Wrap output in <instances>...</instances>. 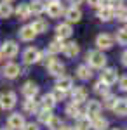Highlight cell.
<instances>
[{
	"label": "cell",
	"instance_id": "cell-47",
	"mask_svg": "<svg viewBox=\"0 0 127 130\" xmlns=\"http://www.w3.org/2000/svg\"><path fill=\"white\" fill-rule=\"evenodd\" d=\"M4 2H12V0H4Z\"/></svg>",
	"mask_w": 127,
	"mask_h": 130
},
{
	"label": "cell",
	"instance_id": "cell-25",
	"mask_svg": "<svg viewBox=\"0 0 127 130\" xmlns=\"http://www.w3.org/2000/svg\"><path fill=\"white\" fill-rule=\"evenodd\" d=\"M77 76L80 80H89L92 76V71H91V68H89L87 64H82V66L77 68Z\"/></svg>",
	"mask_w": 127,
	"mask_h": 130
},
{
	"label": "cell",
	"instance_id": "cell-30",
	"mask_svg": "<svg viewBox=\"0 0 127 130\" xmlns=\"http://www.w3.org/2000/svg\"><path fill=\"white\" fill-rule=\"evenodd\" d=\"M94 92L105 97L106 94H110V85H108V83H105V82L101 80V82H98V83L94 85Z\"/></svg>",
	"mask_w": 127,
	"mask_h": 130
},
{
	"label": "cell",
	"instance_id": "cell-33",
	"mask_svg": "<svg viewBox=\"0 0 127 130\" xmlns=\"http://www.w3.org/2000/svg\"><path fill=\"white\" fill-rule=\"evenodd\" d=\"M66 115H68V116H71V118L80 116V108H78V104H75V102L68 104V106H66Z\"/></svg>",
	"mask_w": 127,
	"mask_h": 130
},
{
	"label": "cell",
	"instance_id": "cell-11",
	"mask_svg": "<svg viewBox=\"0 0 127 130\" xmlns=\"http://www.w3.org/2000/svg\"><path fill=\"white\" fill-rule=\"evenodd\" d=\"M71 33H73V30H71V23H61V24L56 26V35H58V38H61V40L70 38Z\"/></svg>",
	"mask_w": 127,
	"mask_h": 130
},
{
	"label": "cell",
	"instance_id": "cell-34",
	"mask_svg": "<svg viewBox=\"0 0 127 130\" xmlns=\"http://www.w3.org/2000/svg\"><path fill=\"white\" fill-rule=\"evenodd\" d=\"M115 18H117L118 21H127V5H120V7H117L115 9Z\"/></svg>",
	"mask_w": 127,
	"mask_h": 130
},
{
	"label": "cell",
	"instance_id": "cell-4",
	"mask_svg": "<svg viewBox=\"0 0 127 130\" xmlns=\"http://www.w3.org/2000/svg\"><path fill=\"white\" fill-rule=\"evenodd\" d=\"M18 45H16V42H4V43H2V49H0V52H2V56H4V57H16V56H18Z\"/></svg>",
	"mask_w": 127,
	"mask_h": 130
},
{
	"label": "cell",
	"instance_id": "cell-43",
	"mask_svg": "<svg viewBox=\"0 0 127 130\" xmlns=\"http://www.w3.org/2000/svg\"><path fill=\"white\" fill-rule=\"evenodd\" d=\"M122 64H124V66L127 68V50L124 52V54H122Z\"/></svg>",
	"mask_w": 127,
	"mask_h": 130
},
{
	"label": "cell",
	"instance_id": "cell-13",
	"mask_svg": "<svg viewBox=\"0 0 127 130\" xmlns=\"http://www.w3.org/2000/svg\"><path fill=\"white\" fill-rule=\"evenodd\" d=\"M98 18L101 21H110L115 18V9L110 7V5H99L98 9Z\"/></svg>",
	"mask_w": 127,
	"mask_h": 130
},
{
	"label": "cell",
	"instance_id": "cell-18",
	"mask_svg": "<svg viewBox=\"0 0 127 130\" xmlns=\"http://www.w3.org/2000/svg\"><path fill=\"white\" fill-rule=\"evenodd\" d=\"M7 78H16V76H19V73H21V70H19V66L18 64H14V62H9V64H5V68H4V71H2Z\"/></svg>",
	"mask_w": 127,
	"mask_h": 130
},
{
	"label": "cell",
	"instance_id": "cell-14",
	"mask_svg": "<svg viewBox=\"0 0 127 130\" xmlns=\"http://www.w3.org/2000/svg\"><path fill=\"white\" fill-rule=\"evenodd\" d=\"M96 45L101 50H108L113 47V38L110 35H106V33H103V35H99L98 38H96Z\"/></svg>",
	"mask_w": 127,
	"mask_h": 130
},
{
	"label": "cell",
	"instance_id": "cell-21",
	"mask_svg": "<svg viewBox=\"0 0 127 130\" xmlns=\"http://www.w3.org/2000/svg\"><path fill=\"white\" fill-rule=\"evenodd\" d=\"M37 37V33H35V30L31 28V24L30 26H23L19 30V38L21 40H24V42H30V40H33Z\"/></svg>",
	"mask_w": 127,
	"mask_h": 130
},
{
	"label": "cell",
	"instance_id": "cell-22",
	"mask_svg": "<svg viewBox=\"0 0 127 130\" xmlns=\"http://www.w3.org/2000/svg\"><path fill=\"white\" fill-rule=\"evenodd\" d=\"M45 9H47V2H44V0H33V2H30V10L33 14H42V12H45Z\"/></svg>",
	"mask_w": 127,
	"mask_h": 130
},
{
	"label": "cell",
	"instance_id": "cell-41",
	"mask_svg": "<svg viewBox=\"0 0 127 130\" xmlns=\"http://www.w3.org/2000/svg\"><path fill=\"white\" fill-rule=\"evenodd\" d=\"M118 85H120V89H122V90H125V92H127V76H122V78L118 80Z\"/></svg>",
	"mask_w": 127,
	"mask_h": 130
},
{
	"label": "cell",
	"instance_id": "cell-45",
	"mask_svg": "<svg viewBox=\"0 0 127 130\" xmlns=\"http://www.w3.org/2000/svg\"><path fill=\"white\" fill-rule=\"evenodd\" d=\"M63 130H78L77 127H66V128H63Z\"/></svg>",
	"mask_w": 127,
	"mask_h": 130
},
{
	"label": "cell",
	"instance_id": "cell-16",
	"mask_svg": "<svg viewBox=\"0 0 127 130\" xmlns=\"http://www.w3.org/2000/svg\"><path fill=\"white\" fill-rule=\"evenodd\" d=\"M78 52H80V47H78L77 42H68V43L63 45V54L66 57H75Z\"/></svg>",
	"mask_w": 127,
	"mask_h": 130
},
{
	"label": "cell",
	"instance_id": "cell-9",
	"mask_svg": "<svg viewBox=\"0 0 127 130\" xmlns=\"http://www.w3.org/2000/svg\"><path fill=\"white\" fill-rule=\"evenodd\" d=\"M71 101L75 104H82L87 101V90L84 87H73L71 89Z\"/></svg>",
	"mask_w": 127,
	"mask_h": 130
},
{
	"label": "cell",
	"instance_id": "cell-6",
	"mask_svg": "<svg viewBox=\"0 0 127 130\" xmlns=\"http://www.w3.org/2000/svg\"><path fill=\"white\" fill-rule=\"evenodd\" d=\"M40 50L35 49V47H28V49L24 50V54H23V59L26 64H33V62H39L40 61Z\"/></svg>",
	"mask_w": 127,
	"mask_h": 130
},
{
	"label": "cell",
	"instance_id": "cell-35",
	"mask_svg": "<svg viewBox=\"0 0 127 130\" xmlns=\"http://www.w3.org/2000/svg\"><path fill=\"white\" fill-rule=\"evenodd\" d=\"M50 118H52L50 109H45V108H44L42 111H39V120H40V123H45V125H47V121H49Z\"/></svg>",
	"mask_w": 127,
	"mask_h": 130
},
{
	"label": "cell",
	"instance_id": "cell-44",
	"mask_svg": "<svg viewBox=\"0 0 127 130\" xmlns=\"http://www.w3.org/2000/svg\"><path fill=\"white\" fill-rule=\"evenodd\" d=\"M84 0H70V4H73V5H80Z\"/></svg>",
	"mask_w": 127,
	"mask_h": 130
},
{
	"label": "cell",
	"instance_id": "cell-36",
	"mask_svg": "<svg viewBox=\"0 0 127 130\" xmlns=\"http://www.w3.org/2000/svg\"><path fill=\"white\" fill-rule=\"evenodd\" d=\"M115 38H117L118 43L125 45V43H127V26H125V28H120V30L117 31V37H115Z\"/></svg>",
	"mask_w": 127,
	"mask_h": 130
},
{
	"label": "cell",
	"instance_id": "cell-38",
	"mask_svg": "<svg viewBox=\"0 0 127 130\" xmlns=\"http://www.w3.org/2000/svg\"><path fill=\"white\" fill-rule=\"evenodd\" d=\"M50 94L54 95L56 102H58V101H65V99H66V92H65V90H61V89H58V87H56L54 92H50Z\"/></svg>",
	"mask_w": 127,
	"mask_h": 130
},
{
	"label": "cell",
	"instance_id": "cell-8",
	"mask_svg": "<svg viewBox=\"0 0 127 130\" xmlns=\"http://www.w3.org/2000/svg\"><path fill=\"white\" fill-rule=\"evenodd\" d=\"M47 14H49L50 18H59L65 10H63V5H61V2H58V0H50V2H47Z\"/></svg>",
	"mask_w": 127,
	"mask_h": 130
},
{
	"label": "cell",
	"instance_id": "cell-42",
	"mask_svg": "<svg viewBox=\"0 0 127 130\" xmlns=\"http://www.w3.org/2000/svg\"><path fill=\"white\" fill-rule=\"evenodd\" d=\"M87 4L91 7H99V5H103V0H87Z\"/></svg>",
	"mask_w": 127,
	"mask_h": 130
},
{
	"label": "cell",
	"instance_id": "cell-1",
	"mask_svg": "<svg viewBox=\"0 0 127 130\" xmlns=\"http://www.w3.org/2000/svg\"><path fill=\"white\" fill-rule=\"evenodd\" d=\"M87 61H89V64H91L92 68H98V70H101V68L106 66V56H105L101 50H91L87 54Z\"/></svg>",
	"mask_w": 127,
	"mask_h": 130
},
{
	"label": "cell",
	"instance_id": "cell-12",
	"mask_svg": "<svg viewBox=\"0 0 127 130\" xmlns=\"http://www.w3.org/2000/svg\"><path fill=\"white\" fill-rule=\"evenodd\" d=\"M101 102L99 101H87V106H85V115L89 118H94L101 113Z\"/></svg>",
	"mask_w": 127,
	"mask_h": 130
},
{
	"label": "cell",
	"instance_id": "cell-5",
	"mask_svg": "<svg viewBox=\"0 0 127 130\" xmlns=\"http://www.w3.org/2000/svg\"><path fill=\"white\" fill-rule=\"evenodd\" d=\"M101 80L108 83V85H113L117 83L118 80V71L115 68H103V73H101Z\"/></svg>",
	"mask_w": 127,
	"mask_h": 130
},
{
	"label": "cell",
	"instance_id": "cell-28",
	"mask_svg": "<svg viewBox=\"0 0 127 130\" xmlns=\"http://www.w3.org/2000/svg\"><path fill=\"white\" fill-rule=\"evenodd\" d=\"M12 12H14V9H12V5H10L9 2H2L0 4V18L7 19V18L12 16Z\"/></svg>",
	"mask_w": 127,
	"mask_h": 130
},
{
	"label": "cell",
	"instance_id": "cell-10",
	"mask_svg": "<svg viewBox=\"0 0 127 130\" xmlns=\"http://www.w3.org/2000/svg\"><path fill=\"white\" fill-rule=\"evenodd\" d=\"M65 18L68 23H78L82 19V10L78 9V5H73V7L65 10Z\"/></svg>",
	"mask_w": 127,
	"mask_h": 130
},
{
	"label": "cell",
	"instance_id": "cell-26",
	"mask_svg": "<svg viewBox=\"0 0 127 130\" xmlns=\"http://www.w3.org/2000/svg\"><path fill=\"white\" fill-rule=\"evenodd\" d=\"M92 128L94 130H106L108 128V120L106 118H101V116H94L92 118Z\"/></svg>",
	"mask_w": 127,
	"mask_h": 130
},
{
	"label": "cell",
	"instance_id": "cell-20",
	"mask_svg": "<svg viewBox=\"0 0 127 130\" xmlns=\"http://www.w3.org/2000/svg\"><path fill=\"white\" fill-rule=\"evenodd\" d=\"M111 111L115 115H118V116H125L127 115V99H117V102L111 108Z\"/></svg>",
	"mask_w": 127,
	"mask_h": 130
},
{
	"label": "cell",
	"instance_id": "cell-48",
	"mask_svg": "<svg viewBox=\"0 0 127 130\" xmlns=\"http://www.w3.org/2000/svg\"><path fill=\"white\" fill-rule=\"evenodd\" d=\"M0 130H7V128H0Z\"/></svg>",
	"mask_w": 127,
	"mask_h": 130
},
{
	"label": "cell",
	"instance_id": "cell-23",
	"mask_svg": "<svg viewBox=\"0 0 127 130\" xmlns=\"http://www.w3.org/2000/svg\"><path fill=\"white\" fill-rule=\"evenodd\" d=\"M78 130H89L92 128V120L89 116H77V125H75Z\"/></svg>",
	"mask_w": 127,
	"mask_h": 130
},
{
	"label": "cell",
	"instance_id": "cell-15",
	"mask_svg": "<svg viewBox=\"0 0 127 130\" xmlns=\"http://www.w3.org/2000/svg\"><path fill=\"white\" fill-rule=\"evenodd\" d=\"M56 87H58V89H61V90H65V92H70V90L73 89V80H71L70 76H65V75H61V76H58Z\"/></svg>",
	"mask_w": 127,
	"mask_h": 130
},
{
	"label": "cell",
	"instance_id": "cell-24",
	"mask_svg": "<svg viewBox=\"0 0 127 130\" xmlns=\"http://www.w3.org/2000/svg\"><path fill=\"white\" fill-rule=\"evenodd\" d=\"M30 14H31V10H30V4H19V5H18V9H16V16H18L19 19H28Z\"/></svg>",
	"mask_w": 127,
	"mask_h": 130
},
{
	"label": "cell",
	"instance_id": "cell-7",
	"mask_svg": "<svg viewBox=\"0 0 127 130\" xmlns=\"http://www.w3.org/2000/svg\"><path fill=\"white\" fill-rule=\"evenodd\" d=\"M7 125H9L10 130H21L24 127V118H23V115L19 113H12L9 116V120H7Z\"/></svg>",
	"mask_w": 127,
	"mask_h": 130
},
{
	"label": "cell",
	"instance_id": "cell-2",
	"mask_svg": "<svg viewBox=\"0 0 127 130\" xmlns=\"http://www.w3.org/2000/svg\"><path fill=\"white\" fill-rule=\"evenodd\" d=\"M16 102H18V97H16L14 92H5V94L0 95V108L4 111L12 109V108L16 106Z\"/></svg>",
	"mask_w": 127,
	"mask_h": 130
},
{
	"label": "cell",
	"instance_id": "cell-19",
	"mask_svg": "<svg viewBox=\"0 0 127 130\" xmlns=\"http://www.w3.org/2000/svg\"><path fill=\"white\" fill-rule=\"evenodd\" d=\"M23 109H24V113H30V115L37 113L39 111V101H35V97H26L24 104H23Z\"/></svg>",
	"mask_w": 127,
	"mask_h": 130
},
{
	"label": "cell",
	"instance_id": "cell-40",
	"mask_svg": "<svg viewBox=\"0 0 127 130\" xmlns=\"http://www.w3.org/2000/svg\"><path fill=\"white\" fill-rule=\"evenodd\" d=\"M21 130H40V128H39L37 123H24V127H23Z\"/></svg>",
	"mask_w": 127,
	"mask_h": 130
},
{
	"label": "cell",
	"instance_id": "cell-49",
	"mask_svg": "<svg viewBox=\"0 0 127 130\" xmlns=\"http://www.w3.org/2000/svg\"><path fill=\"white\" fill-rule=\"evenodd\" d=\"M115 130H118V128H115Z\"/></svg>",
	"mask_w": 127,
	"mask_h": 130
},
{
	"label": "cell",
	"instance_id": "cell-27",
	"mask_svg": "<svg viewBox=\"0 0 127 130\" xmlns=\"http://www.w3.org/2000/svg\"><path fill=\"white\" fill-rule=\"evenodd\" d=\"M63 40L61 38H58V40H54V42H50L49 45H47V52L49 54H58V52H63Z\"/></svg>",
	"mask_w": 127,
	"mask_h": 130
},
{
	"label": "cell",
	"instance_id": "cell-17",
	"mask_svg": "<svg viewBox=\"0 0 127 130\" xmlns=\"http://www.w3.org/2000/svg\"><path fill=\"white\" fill-rule=\"evenodd\" d=\"M39 94V85L35 82H26L23 85V95L24 97H37Z\"/></svg>",
	"mask_w": 127,
	"mask_h": 130
},
{
	"label": "cell",
	"instance_id": "cell-29",
	"mask_svg": "<svg viewBox=\"0 0 127 130\" xmlns=\"http://www.w3.org/2000/svg\"><path fill=\"white\" fill-rule=\"evenodd\" d=\"M63 127H65V125H63L61 118L54 116V115H52V118L47 121V128H49V130H63Z\"/></svg>",
	"mask_w": 127,
	"mask_h": 130
},
{
	"label": "cell",
	"instance_id": "cell-39",
	"mask_svg": "<svg viewBox=\"0 0 127 130\" xmlns=\"http://www.w3.org/2000/svg\"><path fill=\"white\" fill-rule=\"evenodd\" d=\"M124 4V0H106V5H110V7H113V9H117V7H120Z\"/></svg>",
	"mask_w": 127,
	"mask_h": 130
},
{
	"label": "cell",
	"instance_id": "cell-31",
	"mask_svg": "<svg viewBox=\"0 0 127 130\" xmlns=\"http://www.w3.org/2000/svg\"><path fill=\"white\" fill-rule=\"evenodd\" d=\"M56 106V99H54V95L52 94H45L44 97H42V108H45V109H52Z\"/></svg>",
	"mask_w": 127,
	"mask_h": 130
},
{
	"label": "cell",
	"instance_id": "cell-46",
	"mask_svg": "<svg viewBox=\"0 0 127 130\" xmlns=\"http://www.w3.org/2000/svg\"><path fill=\"white\" fill-rule=\"evenodd\" d=\"M2 57H4V56H2V52H0V61H2Z\"/></svg>",
	"mask_w": 127,
	"mask_h": 130
},
{
	"label": "cell",
	"instance_id": "cell-32",
	"mask_svg": "<svg viewBox=\"0 0 127 130\" xmlns=\"http://www.w3.org/2000/svg\"><path fill=\"white\" fill-rule=\"evenodd\" d=\"M31 28L35 30V33H45V31H47V23L44 19H37L31 24Z\"/></svg>",
	"mask_w": 127,
	"mask_h": 130
},
{
	"label": "cell",
	"instance_id": "cell-3",
	"mask_svg": "<svg viewBox=\"0 0 127 130\" xmlns=\"http://www.w3.org/2000/svg\"><path fill=\"white\" fill-rule=\"evenodd\" d=\"M47 71H49L52 76H61L63 73H65V64H61L59 61H56L52 56L47 57Z\"/></svg>",
	"mask_w": 127,
	"mask_h": 130
},
{
	"label": "cell",
	"instance_id": "cell-37",
	"mask_svg": "<svg viewBox=\"0 0 127 130\" xmlns=\"http://www.w3.org/2000/svg\"><path fill=\"white\" fill-rule=\"evenodd\" d=\"M117 99H118V97H115V95H111V94H106V95H105V108L111 109V108L115 106Z\"/></svg>",
	"mask_w": 127,
	"mask_h": 130
}]
</instances>
